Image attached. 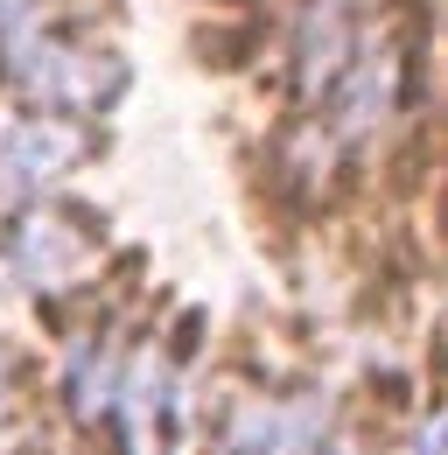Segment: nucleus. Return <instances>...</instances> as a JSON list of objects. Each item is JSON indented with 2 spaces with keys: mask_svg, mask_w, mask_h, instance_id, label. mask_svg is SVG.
I'll return each instance as SVG.
<instances>
[{
  "mask_svg": "<svg viewBox=\"0 0 448 455\" xmlns=\"http://www.w3.org/2000/svg\"><path fill=\"white\" fill-rule=\"evenodd\" d=\"M119 350L112 337H77L70 357H63V393H70V413L77 420H99L106 406H119Z\"/></svg>",
  "mask_w": 448,
  "mask_h": 455,
  "instance_id": "5",
  "label": "nucleus"
},
{
  "mask_svg": "<svg viewBox=\"0 0 448 455\" xmlns=\"http://www.w3.org/2000/svg\"><path fill=\"white\" fill-rule=\"evenodd\" d=\"M84 126L77 119H0V196L28 204L56 189V175H70L84 162Z\"/></svg>",
  "mask_w": 448,
  "mask_h": 455,
  "instance_id": "4",
  "label": "nucleus"
},
{
  "mask_svg": "<svg viewBox=\"0 0 448 455\" xmlns=\"http://www.w3.org/2000/svg\"><path fill=\"white\" fill-rule=\"evenodd\" d=\"M392 106H399V50L372 43V50L330 84V99H323V148H330V155L364 148L392 119Z\"/></svg>",
  "mask_w": 448,
  "mask_h": 455,
  "instance_id": "3",
  "label": "nucleus"
},
{
  "mask_svg": "<svg viewBox=\"0 0 448 455\" xmlns=\"http://www.w3.org/2000/svg\"><path fill=\"white\" fill-rule=\"evenodd\" d=\"M99 259H106V245L92 238V225L56 204H36L7 225V274L28 281L36 294H70L77 281L99 274Z\"/></svg>",
  "mask_w": 448,
  "mask_h": 455,
  "instance_id": "2",
  "label": "nucleus"
},
{
  "mask_svg": "<svg viewBox=\"0 0 448 455\" xmlns=\"http://www.w3.org/2000/svg\"><path fill=\"white\" fill-rule=\"evenodd\" d=\"M7 406H14V357H7V343H0V420H7Z\"/></svg>",
  "mask_w": 448,
  "mask_h": 455,
  "instance_id": "7",
  "label": "nucleus"
},
{
  "mask_svg": "<svg viewBox=\"0 0 448 455\" xmlns=\"http://www.w3.org/2000/svg\"><path fill=\"white\" fill-rule=\"evenodd\" d=\"M7 77H14L36 106H50V119L99 113L106 99H119V57L84 50V43H56V36H43V28L7 57Z\"/></svg>",
  "mask_w": 448,
  "mask_h": 455,
  "instance_id": "1",
  "label": "nucleus"
},
{
  "mask_svg": "<svg viewBox=\"0 0 448 455\" xmlns=\"http://www.w3.org/2000/svg\"><path fill=\"white\" fill-rule=\"evenodd\" d=\"M413 455H448V406L420 427V435H413Z\"/></svg>",
  "mask_w": 448,
  "mask_h": 455,
  "instance_id": "6",
  "label": "nucleus"
}]
</instances>
